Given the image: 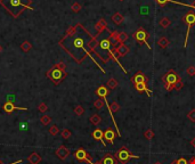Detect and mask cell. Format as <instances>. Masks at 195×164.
<instances>
[{"label": "cell", "instance_id": "38", "mask_svg": "<svg viewBox=\"0 0 195 164\" xmlns=\"http://www.w3.org/2000/svg\"><path fill=\"white\" fill-rule=\"evenodd\" d=\"M156 2L159 4V5H161V6H163L165 2H168V0H156Z\"/></svg>", "mask_w": 195, "mask_h": 164}, {"label": "cell", "instance_id": "28", "mask_svg": "<svg viewBox=\"0 0 195 164\" xmlns=\"http://www.w3.org/2000/svg\"><path fill=\"white\" fill-rule=\"evenodd\" d=\"M139 13H140V15H148V14H150V7H148V6H143V7H140Z\"/></svg>", "mask_w": 195, "mask_h": 164}, {"label": "cell", "instance_id": "3", "mask_svg": "<svg viewBox=\"0 0 195 164\" xmlns=\"http://www.w3.org/2000/svg\"><path fill=\"white\" fill-rule=\"evenodd\" d=\"M179 80V77L178 74L175 72V71H169V72H167L165 73V75L162 78V81L164 82V87H165V89L168 90V91H171L172 89H173V86L178 82Z\"/></svg>", "mask_w": 195, "mask_h": 164}, {"label": "cell", "instance_id": "25", "mask_svg": "<svg viewBox=\"0 0 195 164\" xmlns=\"http://www.w3.org/2000/svg\"><path fill=\"white\" fill-rule=\"evenodd\" d=\"M60 136H62L64 139H68L71 136H72V133H71V131H70L68 129H64L62 132H60Z\"/></svg>", "mask_w": 195, "mask_h": 164}, {"label": "cell", "instance_id": "32", "mask_svg": "<svg viewBox=\"0 0 195 164\" xmlns=\"http://www.w3.org/2000/svg\"><path fill=\"white\" fill-rule=\"evenodd\" d=\"M38 110H39V111H40L41 113H45L46 111H47V105H46L45 103H41L40 105H39Z\"/></svg>", "mask_w": 195, "mask_h": 164}, {"label": "cell", "instance_id": "31", "mask_svg": "<svg viewBox=\"0 0 195 164\" xmlns=\"http://www.w3.org/2000/svg\"><path fill=\"white\" fill-rule=\"evenodd\" d=\"M183 86H184V82H183L181 80H179L178 82H177V83L173 86V89H176V90H180V89L183 88Z\"/></svg>", "mask_w": 195, "mask_h": 164}, {"label": "cell", "instance_id": "14", "mask_svg": "<svg viewBox=\"0 0 195 164\" xmlns=\"http://www.w3.org/2000/svg\"><path fill=\"white\" fill-rule=\"evenodd\" d=\"M103 164H118V160L115 158V156L112 154H106L102 158Z\"/></svg>", "mask_w": 195, "mask_h": 164}, {"label": "cell", "instance_id": "34", "mask_svg": "<svg viewBox=\"0 0 195 164\" xmlns=\"http://www.w3.org/2000/svg\"><path fill=\"white\" fill-rule=\"evenodd\" d=\"M170 24V21L169 19H168V18H163V19H162V22H161V25H162V27H164V29H165V27H168V25H169Z\"/></svg>", "mask_w": 195, "mask_h": 164}, {"label": "cell", "instance_id": "15", "mask_svg": "<svg viewBox=\"0 0 195 164\" xmlns=\"http://www.w3.org/2000/svg\"><path fill=\"white\" fill-rule=\"evenodd\" d=\"M27 161H29L30 164H39L41 162V156L34 152V153H32L31 155L27 157Z\"/></svg>", "mask_w": 195, "mask_h": 164}, {"label": "cell", "instance_id": "35", "mask_svg": "<svg viewBox=\"0 0 195 164\" xmlns=\"http://www.w3.org/2000/svg\"><path fill=\"white\" fill-rule=\"evenodd\" d=\"M187 73H188L191 77L195 75V67H194V66H189V67L187 69Z\"/></svg>", "mask_w": 195, "mask_h": 164}, {"label": "cell", "instance_id": "22", "mask_svg": "<svg viewBox=\"0 0 195 164\" xmlns=\"http://www.w3.org/2000/svg\"><path fill=\"white\" fill-rule=\"evenodd\" d=\"M104 104H105V102H104L103 99H97V100H95L94 106H95L97 110H102L103 107H104Z\"/></svg>", "mask_w": 195, "mask_h": 164}, {"label": "cell", "instance_id": "30", "mask_svg": "<svg viewBox=\"0 0 195 164\" xmlns=\"http://www.w3.org/2000/svg\"><path fill=\"white\" fill-rule=\"evenodd\" d=\"M127 39H128V37H127V34H126V33H120L119 38H118V40H119L121 43H123V41H126Z\"/></svg>", "mask_w": 195, "mask_h": 164}, {"label": "cell", "instance_id": "11", "mask_svg": "<svg viewBox=\"0 0 195 164\" xmlns=\"http://www.w3.org/2000/svg\"><path fill=\"white\" fill-rule=\"evenodd\" d=\"M132 82H134V85H137V83H146L147 82V78L144 75V73L143 72H137L135 74V77L132 78Z\"/></svg>", "mask_w": 195, "mask_h": 164}, {"label": "cell", "instance_id": "26", "mask_svg": "<svg viewBox=\"0 0 195 164\" xmlns=\"http://www.w3.org/2000/svg\"><path fill=\"white\" fill-rule=\"evenodd\" d=\"M74 113H76V115H79V116H81L83 113H85V110H83V107L81 106V105H78L76 108H74Z\"/></svg>", "mask_w": 195, "mask_h": 164}, {"label": "cell", "instance_id": "19", "mask_svg": "<svg viewBox=\"0 0 195 164\" xmlns=\"http://www.w3.org/2000/svg\"><path fill=\"white\" fill-rule=\"evenodd\" d=\"M89 120H90V122L93 123L94 125H98V124L102 122V117H101L98 114H94V115L90 116V119H89Z\"/></svg>", "mask_w": 195, "mask_h": 164}, {"label": "cell", "instance_id": "8", "mask_svg": "<svg viewBox=\"0 0 195 164\" xmlns=\"http://www.w3.org/2000/svg\"><path fill=\"white\" fill-rule=\"evenodd\" d=\"M134 38H135L138 42H140V43L144 42L145 44L147 46V48H148V49H152V47L150 46V43L147 42V40H146V39H147V33L145 32L144 30H142V29H140V30H138L135 34H134Z\"/></svg>", "mask_w": 195, "mask_h": 164}, {"label": "cell", "instance_id": "20", "mask_svg": "<svg viewBox=\"0 0 195 164\" xmlns=\"http://www.w3.org/2000/svg\"><path fill=\"white\" fill-rule=\"evenodd\" d=\"M40 122H41V124H42V125H48V124H49V123L51 122L50 116H48V115L43 114L42 116L40 117Z\"/></svg>", "mask_w": 195, "mask_h": 164}, {"label": "cell", "instance_id": "10", "mask_svg": "<svg viewBox=\"0 0 195 164\" xmlns=\"http://www.w3.org/2000/svg\"><path fill=\"white\" fill-rule=\"evenodd\" d=\"M4 111L6 113H8V114H10V113H13L14 111H27V108H25V107H18V106H15L14 105V103H12V102H7V103L4 105Z\"/></svg>", "mask_w": 195, "mask_h": 164}, {"label": "cell", "instance_id": "39", "mask_svg": "<svg viewBox=\"0 0 195 164\" xmlns=\"http://www.w3.org/2000/svg\"><path fill=\"white\" fill-rule=\"evenodd\" d=\"M191 146H193L195 148V138H193L191 140Z\"/></svg>", "mask_w": 195, "mask_h": 164}, {"label": "cell", "instance_id": "27", "mask_svg": "<svg viewBox=\"0 0 195 164\" xmlns=\"http://www.w3.org/2000/svg\"><path fill=\"white\" fill-rule=\"evenodd\" d=\"M187 119L191 122H195V110H191L187 114Z\"/></svg>", "mask_w": 195, "mask_h": 164}, {"label": "cell", "instance_id": "9", "mask_svg": "<svg viewBox=\"0 0 195 164\" xmlns=\"http://www.w3.org/2000/svg\"><path fill=\"white\" fill-rule=\"evenodd\" d=\"M55 154H56V156H57L60 160L64 161V160H66V158L68 157V155H70V150H68L65 146L62 145V146H60L57 149H56Z\"/></svg>", "mask_w": 195, "mask_h": 164}, {"label": "cell", "instance_id": "37", "mask_svg": "<svg viewBox=\"0 0 195 164\" xmlns=\"http://www.w3.org/2000/svg\"><path fill=\"white\" fill-rule=\"evenodd\" d=\"M177 164H188V161L184 157H180V158L177 160Z\"/></svg>", "mask_w": 195, "mask_h": 164}, {"label": "cell", "instance_id": "23", "mask_svg": "<svg viewBox=\"0 0 195 164\" xmlns=\"http://www.w3.org/2000/svg\"><path fill=\"white\" fill-rule=\"evenodd\" d=\"M144 137L146 139H148V140L153 139V137H154V131L152 129H147L144 132Z\"/></svg>", "mask_w": 195, "mask_h": 164}, {"label": "cell", "instance_id": "36", "mask_svg": "<svg viewBox=\"0 0 195 164\" xmlns=\"http://www.w3.org/2000/svg\"><path fill=\"white\" fill-rule=\"evenodd\" d=\"M112 19H113V21H114V22H115V23H118V24H119V23H121V22H122V18H121V16H120L119 14H117V15H115V16H114V17L112 18Z\"/></svg>", "mask_w": 195, "mask_h": 164}, {"label": "cell", "instance_id": "13", "mask_svg": "<svg viewBox=\"0 0 195 164\" xmlns=\"http://www.w3.org/2000/svg\"><path fill=\"white\" fill-rule=\"evenodd\" d=\"M114 138H115V132L112 129H107L105 132H104V139L106 141H109L110 144H114Z\"/></svg>", "mask_w": 195, "mask_h": 164}, {"label": "cell", "instance_id": "21", "mask_svg": "<svg viewBox=\"0 0 195 164\" xmlns=\"http://www.w3.org/2000/svg\"><path fill=\"white\" fill-rule=\"evenodd\" d=\"M58 132H60V129H58V127L56 124H53L50 128H49V133H50L51 136H54V137L57 136Z\"/></svg>", "mask_w": 195, "mask_h": 164}, {"label": "cell", "instance_id": "24", "mask_svg": "<svg viewBox=\"0 0 195 164\" xmlns=\"http://www.w3.org/2000/svg\"><path fill=\"white\" fill-rule=\"evenodd\" d=\"M158 43H159V46H160L161 48H165V47L169 44V41H168V39H167V38L162 37L161 39L159 40V42H158Z\"/></svg>", "mask_w": 195, "mask_h": 164}, {"label": "cell", "instance_id": "7", "mask_svg": "<svg viewBox=\"0 0 195 164\" xmlns=\"http://www.w3.org/2000/svg\"><path fill=\"white\" fill-rule=\"evenodd\" d=\"M184 21L186 22L187 24V32H186V39H185V43H184V47L186 48L187 46V41H188V34H189V31H191V27L192 25L195 23V14L193 13H188L187 15H185L184 17Z\"/></svg>", "mask_w": 195, "mask_h": 164}, {"label": "cell", "instance_id": "18", "mask_svg": "<svg viewBox=\"0 0 195 164\" xmlns=\"http://www.w3.org/2000/svg\"><path fill=\"white\" fill-rule=\"evenodd\" d=\"M109 89L106 88L105 86H101L97 90H96V94H97V96H99L101 98H106L107 97V95H109Z\"/></svg>", "mask_w": 195, "mask_h": 164}, {"label": "cell", "instance_id": "4", "mask_svg": "<svg viewBox=\"0 0 195 164\" xmlns=\"http://www.w3.org/2000/svg\"><path fill=\"white\" fill-rule=\"evenodd\" d=\"M114 156L118 160V162H120V163L122 164H126L131 158H139V156L131 154L126 147H122V148H120L119 150H117V153L114 154Z\"/></svg>", "mask_w": 195, "mask_h": 164}, {"label": "cell", "instance_id": "2", "mask_svg": "<svg viewBox=\"0 0 195 164\" xmlns=\"http://www.w3.org/2000/svg\"><path fill=\"white\" fill-rule=\"evenodd\" d=\"M30 2L31 0H0V4L15 18H17V16L23 11L24 8L32 10V8L29 6Z\"/></svg>", "mask_w": 195, "mask_h": 164}, {"label": "cell", "instance_id": "17", "mask_svg": "<svg viewBox=\"0 0 195 164\" xmlns=\"http://www.w3.org/2000/svg\"><path fill=\"white\" fill-rule=\"evenodd\" d=\"M115 52H117V54L119 55L120 57H123V56H126L128 52H129V48H128L126 44L121 43L119 47L117 48V50H115Z\"/></svg>", "mask_w": 195, "mask_h": 164}, {"label": "cell", "instance_id": "1", "mask_svg": "<svg viewBox=\"0 0 195 164\" xmlns=\"http://www.w3.org/2000/svg\"><path fill=\"white\" fill-rule=\"evenodd\" d=\"M60 43L62 44V47H63L78 63H81V62L83 61L85 56H90V57H91V55H90V54L88 52V50L86 49L85 38H83L82 35L76 34V29L70 31L68 34L66 35ZM91 58H93V57H91ZM93 59H94V62H95V64H97L96 61H95V58H93ZM97 65L99 66V64H97ZM99 69L105 73L104 69H102L101 66H99Z\"/></svg>", "mask_w": 195, "mask_h": 164}, {"label": "cell", "instance_id": "5", "mask_svg": "<svg viewBox=\"0 0 195 164\" xmlns=\"http://www.w3.org/2000/svg\"><path fill=\"white\" fill-rule=\"evenodd\" d=\"M47 75L50 78V80L55 83V85H58L60 81L66 77V73H65V71L60 69V67H57V66L55 65L50 71H48Z\"/></svg>", "mask_w": 195, "mask_h": 164}, {"label": "cell", "instance_id": "33", "mask_svg": "<svg viewBox=\"0 0 195 164\" xmlns=\"http://www.w3.org/2000/svg\"><path fill=\"white\" fill-rule=\"evenodd\" d=\"M22 49H23L24 52H29V50L31 49V44L29 42H24L22 44Z\"/></svg>", "mask_w": 195, "mask_h": 164}, {"label": "cell", "instance_id": "40", "mask_svg": "<svg viewBox=\"0 0 195 164\" xmlns=\"http://www.w3.org/2000/svg\"><path fill=\"white\" fill-rule=\"evenodd\" d=\"M93 164H103L102 160H101V161H97V162H95V163H93Z\"/></svg>", "mask_w": 195, "mask_h": 164}, {"label": "cell", "instance_id": "41", "mask_svg": "<svg viewBox=\"0 0 195 164\" xmlns=\"http://www.w3.org/2000/svg\"><path fill=\"white\" fill-rule=\"evenodd\" d=\"M170 164H177V160H173V161H172Z\"/></svg>", "mask_w": 195, "mask_h": 164}, {"label": "cell", "instance_id": "42", "mask_svg": "<svg viewBox=\"0 0 195 164\" xmlns=\"http://www.w3.org/2000/svg\"><path fill=\"white\" fill-rule=\"evenodd\" d=\"M154 164H162V163H161V162H155Z\"/></svg>", "mask_w": 195, "mask_h": 164}, {"label": "cell", "instance_id": "29", "mask_svg": "<svg viewBox=\"0 0 195 164\" xmlns=\"http://www.w3.org/2000/svg\"><path fill=\"white\" fill-rule=\"evenodd\" d=\"M107 85H109V87H110L111 89H114V88H117V86H118V82H117V80L111 79L110 81L107 82Z\"/></svg>", "mask_w": 195, "mask_h": 164}, {"label": "cell", "instance_id": "43", "mask_svg": "<svg viewBox=\"0 0 195 164\" xmlns=\"http://www.w3.org/2000/svg\"><path fill=\"white\" fill-rule=\"evenodd\" d=\"M0 52H1V47H0Z\"/></svg>", "mask_w": 195, "mask_h": 164}, {"label": "cell", "instance_id": "6", "mask_svg": "<svg viewBox=\"0 0 195 164\" xmlns=\"http://www.w3.org/2000/svg\"><path fill=\"white\" fill-rule=\"evenodd\" d=\"M74 157H76V160L80 161V162H87V163L89 164H93L91 156L89 155L85 149H82V148H79L76 153H74Z\"/></svg>", "mask_w": 195, "mask_h": 164}, {"label": "cell", "instance_id": "12", "mask_svg": "<svg viewBox=\"0 0 195 164\" xmlns=\"http://www.w3.org/2000/svg\"><path fill=\"white\" fill-rule=\"evenodd\" d=\"M93 138L95 140H98L103 144V146H106L105 140H104V132L101 129H95L93 132Z\"/></svg>", "mask_w": 195, "mask_h": 164}, {"label": "cell", "instance_id": "16", "mask_svg": "<svg viewBox=\"0 0 195 164\" xmlns=\"http://www.w3.org/2000/svg\"><path fill=\"white\" fill-rule=\"evenodd\" d=\"M135 88L136 90L139 92V94H142V92H146L148 96H151L152 94H151V90L146 87V83H137V85H135Z\"/></svg>", "mask_w": 195, "mask_h": 164}]
</instances>
